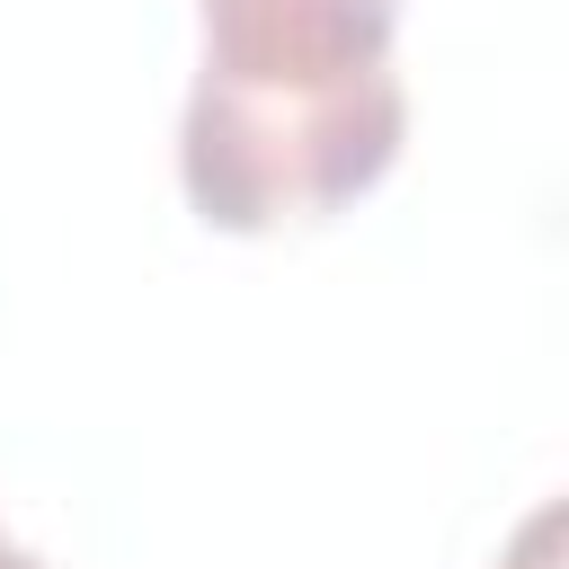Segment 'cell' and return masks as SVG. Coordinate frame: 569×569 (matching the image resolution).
Returning <instances> with one entry per match:
<instances>
[{
  "mask_svg": "<svg viewBox=\"0 0 569 569\" xmlns=\"http://www.w3.org/2000/svg\"><path fill=\"white\" fill-rule=\"evenodd\" d=\"M0 569H44V560H36V551H18V542L0 533Z\"/></svg>",
  "mask_w": 569,
  "mask_h": 569,
  "instance_id": "cell-3",
  "label": "cell"
},
{
  "mask_svg": "<svg viewBox=\"0 0 569 569\" xmlns=\"http://www.w3.org/2000/svg\"><path fill=\"white\" fill-rule=\"evenodd\" d=\"M400 142H409L400 71L320 98H249L196 80L178 116V187L213 231H284V222H329L338 204L382 187Z\"/></svg>",
  "mask_w": 569,
  "mask_h": 569,
  "instance_id": "cell-1",
  "label": "cell"
},
{
  "mask_svg": "<svg viewBox=\"0 0 569 569\" xmlns=\"http://www.w3.org/2000/svg\"><path fill=\"white\" fill-rule=\"evenodd\" d=\"M409 0H196L204 18V62L196 80L249 89V98H320L356 89L391 62Z\"/></svg>",
  "mask_w": 569,
  "mask_h": 569,
  "instance_id": "cell-2",
  "label": "cell"
}]
</instances>
